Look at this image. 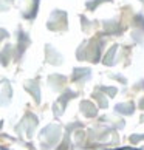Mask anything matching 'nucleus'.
<instances>
[{
    "label": "nucleus",
    "instance_id": "2",
    "mask_svg": "<svg viewBox=\"0 0 144 150\" xmlns=\"http://www.w3.org/2000/svg\"><path fill=\"white\" fill-rule=\"evenodd\" d=\"M0 150H6V149H3V147H0Z\"/></svg>",
    "mask_w": 144,
    "mask_h": 150
},
{
    "label": "nucleus",
    "instance_id": "1",
    "mask_svg": "<svg viewBox=\"0 0 144 150\" xmlns=\"http://www.w3.org/2000/svg\"><path fill=\"white\" fill-rule=\"evenodd\" d=\"M113 150H141V149H133V147H121V149H113Z\"/></svg>",
    "mask_w": 144,
    "mask_h": 150
}]
</instances>
